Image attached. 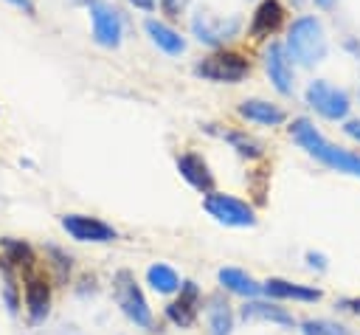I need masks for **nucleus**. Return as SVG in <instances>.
<instances>
[{
    "instance_id": "1",
    "label": "nucleus",
    "mask_w": 360,
    "mask_h": 335,
    "mask_svg": "<svg viewBox=\"0 0 360 335\" xmlns=\"http://www.w3.org/2000/svg\"><path fill=\"white\" fill-rule=\"evenodd\" d=\"M290 135L298 141L301 149H307V152H309L315 160H321L323 166H329V169H335V172H346V175L360 177V155H354V152H349V149H343V146L329 144V141L315 129V124H312L309 118H295V121L290 124Z\"/></svg>"
},
{
    "instance_id": "2",
    "label": "nucleus",
    "mask_w": 360,
    "mask_h": 335,
    "mask_svg": "<svg viewBox=\"0 0 360 335\" xmlns=\"http://www.w3.org/2000/svg\"><path fill=\"white\" fill-rule=\"evenodd\" d=\"M287 53L301 65H315L326 56V37L318 17H298L287 31Z\"/></svg>"
},
{
    "instance_id": "3",
    "label": "nucleus",
    "mask_w": 360,
    "mask_h": 335,
    "mask_svg": "<svg viewBox=\"0 0 360 335\" xmlns=\"http://www.w3.org/2000/svg\"><path fill=\"white\" fill-rule=\"evenodd\" d=\"M194 73L208 79V82L236 84L250 73V62L242 53H233V51H214L211 56H205L202 62L194 65Z\"/></svg>"
},
{
    "instance_id": "4",
    "label": "nucleus",
    "mask_w": 360,
    "mask_h": 335,
    "mask_svg": "<svg viewBox=\"0 0 360 335\" xmlns=\"http://www.w3.org/2000/svg\"><path fill=\"white\" fill-rule=\"evenodd\" d=\"M115 301L129 321H135L138 327H152V310L129 270H118L115 276Z\"/></svg>"
},
{
    "instance_id": "5",
    "label": "nucleus",
    "mask_w": 360,
    "mask_h": 335,
    "mask_svg": "<svg viewBox=\"0 0 360 335\" xmlns=\"http://www.w3.org/2000/svg\"><path fill=\"white\" fill-rule=\"evenodd\" d=\"M202 206H205V211H208L217 222L231 225V228H250V225L256 222L253 208H250L248 203H242V200L231 197V194L211 191V194L205 197V203H202Z\"/></svg>"
},
{
    "instance_id": "6",
    "label": "nucleus",
    "mask_w": 360,
    "mask_h": 335,
    "mask_svg": "<svg viewBox=\"0 0 360 335\" xmlns=\"http://www.w3.org/2000/svg\"><path fill=\"white\" fill-rule=\"evenodd\" d=\"M307 104L321 113L323 118L329 121H338V118H346L349 113V96L343 90H338L335 84H329L326 79H315L309 87H307Z\"/></svg>"
},
{
    "instance_id": "7",
    "label": "nucleus",
    "mask_w": 360,
    "mask_h": 335,
    "mask_svg": "<svg viewBox=\"0 0 360 335\" xmlns=\"http://www.w3.org/2000/svg\"><path fill=\"white\" fill-rule=\"evenodd\" d=\"M191 31H194V37H197L200 42L217 48V45L228 42V39L239 31V17H228V20H225V17H214V14H208V11H197V14L191 17Z\"/></svg>"
},
{
    "instance_id": "8",
    "label": "nucleus",
    "mask_w": 360,
    "mask_h": 335,
    "mask_svg": "<svg viewBox=\"0 0 360 335\" xmlns=\"http://www.w3.org/2000/svg\"><path fill=\"white\" fill-rule=\"evenodd\" d=\"M90 23H93V39L104 48H118L121 45V17L112 6L101 3V0H93L90 3Z\"/></svg>"
},
{
    "instance_id": "9",
    "label": "nucleus",
    "mask_w": 360,
    "mask_h": 335,
    "mask_svg": "<svg viewBox=\"0 0 360 335\" xmlns=\"http://www.w3.org/2000/svg\"><path fill=\"white\" fill-rule=\"evenodd\" d=\"M62 228L79 242H112L118 236L112 225H107L96 217H87V214H65Z\"/></svg>"
},
{
    "instance_id": "10",
    "label": "nucleus",
    "mask_w": 360,
    "mask_h": 335,
    "mask_svg": "<svg viewBox=\"0 0 360 335\" xmlns=\"http://www.w3.org/2000/svg\"><path fill=\"white\" fill-rule=\"evenodd\" d=\"M264 68L278 93L284 96L292 93V65L287 59V48H281L278 42H270V48L264 51Z\"/></svg>"
},
{
    "instance_id": "11",
    "label": "nucleus",
    "mask_w": 360,
    "mask_h": 335,
    "mask_svg": "<svg viewBox=\"0 0 360 335\" xmlns=\"http://www.w3.org/2000/svg\"><path fill=\"white\" fill-rule=\"evenodd\" d=\"M281 23H284V6L278 0H262L250 20V37L267 39L270 34H276L281 28Z\"/></svg>"
},
{
    "instance_id": "12",
    "label": "nucleus",
    "mask_w": 360,
    "mask_h": 335,
    "mask_svg": "<svg viewBox=\"0 0 360 335\" xmlns=\"http://www.w3.org/2000/svg\"><path fill=\"white\" fill-rule=\"evenodd\" d=\"M197 312H200V290L191 282H186L180 298H174L166 307V315L174 327H191L197 321Z\"/></svg>"
},
{
    "instance_id": "13",
    "label": "nucleus",
    "mask_w": 360,
    "mask_h": 335,
    "mask_svg": "<svg viewBox=\"0 0 360 335\" xmlns=\"http://www.w3.org/2000/svg\"><path fill=\"white\" fill-rule=\"evenodd\" d=\"M177 172H180L197 191H211V189H214V175H211L208 163H205L200 155H194V152H186V155L177 158Z\"/></svg>"
},
{
    "instance_id": "14",
    "label": "nucleus",
    "mask_w": 360,
    "mask_h": 335,
    "mask_svg": "<svg viewBox=\"0 0 360 335\" xmlns=\"http://www.w3.org/2000/svg\"><path fill=\"white\" fill-rule=\"evenodd\" d=\"M239 115L253 121V124H264V127H278L284 124V110L270 104V101H262V99H248L239 104Z\"/></svg>"
},
{
    "instance_id": "15",
    "label": "nucleus",
    "mask_w": 360,
    "mask_h": 335,
    "mask_svg": "<svg viewBox=\"0 0 360 335\" xmlns=\"http://www.w3.org/2000/svg\"><path fill=\"white\" fill-rule=\"evenodd\" d=\"M143 28H146L149 39H152L163 53H169V56H180V53L186 51V39H183L174 28H169L166 23H160V20H146Z\"/></svg>"
},
{
    "instance_id": "16",
    "label": "nucleus",
    "mask_w": 360,
    "mask_h": 335,
    "mask_svg": "<svg viewBox=\"0 0 360 335\" xmlns=\"http://www.w3.org/2000/svg\"><path fill=\"white\" fill-rule=\"evenodd\" d=\"M262 290L273 298H295V301H318L321 290L307 287V284H295V282H284V279H267L262 284Z\"/></svg>"
},
{
    "instance_id": "17",
    "label": "nucleus",
    "mask_w": 360,
    "mask_h": 335,
    "mask_svg": "<svg viewBox=\"0 0 360 335\" xmlns=\"http://www.w3.org/2000/svg\"><path fill=\"white\" fill-rule=\"evenodd\" d=\"M48 301H51L48 282H45L42 276L28 279V284H25V304H28V312H31L34 321H39V318L48 312Z\"/></svg>"
},
{
    "instance_id": "18",
    "label": "nucleus",
    "mask_w": 360,
    "mask_h": 335,
    "mask_svg": "<svg viewBox=\"0 0 360 335\" xmlns=\"http://www.w3.org/2000/svg\"><path fill=\"white\" fill-rule=\"evenodd\" d=\"M219 284L231 293H239V296H259L262 293V284H256L245 270L239 267H222L219 270Z\"/></svg>"
},
{
    "instance_id": "19",
    "label": "nucleus",
    "mask_w": 360,
    "mask_h": 335,
    "mask_svg": "<svg viewBox=\"0 0 360 335\" xmlns=\"http://www.w3.org/2000/svg\"><path fill=\"white\" fill-rule=\"evenodd\" d=\"M242 318H245V321L262 318V321H273V324H281V327H292V315H290V312H284V310H281V307H276V304H259V301L245 304Z\"/></svg>"
},
{
    "instance_id": "20",
    "label": "nucleus",
    "mask_w": 360,
    "mask_h": 335,
    "mask_svg": "<svg viewBox=\"0 0 360 335\" xmlns=\"http://www.w3.org/2000/svg\"><path fill=\"white\" fill-rule=\"evenodd\" d=\"M146 282H149L152 290H158V293H174V290L180 287V279H177V273H174L169 265H152V267L146 270Z\"/></svg>"
},
{
    "instance_id": "21",
    "label": "nucleus",
    "mask_w": 360,
    "mask_h": 335,
    "mask_svg": "<svg viewBox=\"0 0 360 335\" xmlns=\"http://www.w3.org/2000/svg\"><path fill=\"white\" fill-rule=\"evenodd\" d=\"M208 321H211V335H228L231 332V310L222 298H211Z\"/></svg>"
},
{
    "instance_id": "22",
    "label": "nucleus",
    "mask_w": 360,
    "mask_h": 335,
    "mask_svg": "<svg viewBox=\"0 0 360 335\" xmlns=\"http://www.w3.org/2000/svg\"><path fill=\"white\" fill-rule=\"evenodd\" d=\"M301 332L304 335H349L346 327L335 324V321H323V318H309L301 324Z\"/></svg>"
},
{
    "instance_id": "23",
    "label": "nucleus",
    "mask_w": 360,
    "mask_h": 335,
    "mask_svg": "<svg viewBox=\"0 0 360 335\" xmlns=\"http://www.w3.org/2000/svg\"><path fill=\"white\" fill-rule=\"evenodd\" d=\"M228 141L239 149V155H248V158H256V155H262V144L256 141V138H250V135H242V132H228Z\"/></svg>"
},
{
    "instance_id": "24",
    "label": "nucleus",
    "mask_w": 360,
    "mask_h": 335,
    "mask_svg": "<svg viewBox=\"0 0 360 335\" xmlns=\"http://www.w3.org/2000/svg\"><path fill=\"white\" fill-rule=\"evenodd\" d=\"M3 248L8 251V256H6V262H20L22 265V259L31 265V251L22 245V242H11V239H6L3 242Z\"/></svg>"
},
{
    "instance_id": "25",
    "label": "nucleus",
    "mask_w": 360,
    "mask_h": 335,
    "mask_svg": "<svg viewBox=\"0 0 360 335\" xmlns=\"http://www.w3.org/2000/svg\"><path fill=\"white\" fill-rule=\"evenodd\" d=\"M186 3H188V0H160V8H163V14H169V17H180V11L186 8Z\"/></svg>"
},
{
    "instance_id": "26",
    "label": "nucleus",
    "mask_w": 360,
    "mask_h": 335,
    "mask_svg": "<svg viewBox=\"0 0 360 335\" xmlns=\"http://www.w3.org/2000/svg\"><path fill=\"white\" fill-rule=\"evenodd\" d=\"M343 132H346L349 138L360 141V118H352V121H346V124H343Z\"/></svg>"
},
{
    "instance_id": "27",
    "label": "nucleus",
    "mask_w": 360,
    "mask_h": 335,
    "mask_svg": "<svg viewBox=\"0 0 360 335\" xmlns=\"http://www.w3.org/2000/svg\"><path fill=\"white\" fill-rule=\"evenodd\" d=\"M127 3H132L141 11H155V6H158V0H127Z\"/></svg>"
},
{
    "instance_id": "28",
    "label": "nucleus",
    "mask_w": 360,
    "mask_h": 335,
    "mask_svg": "<svg viewBox=\"0 0 360 335\" xmlns=\"http://www.w3.org/2000/svg\"><path fill=\"white\" fill-rule=\"evenodd\" d=\"M340 307H343V310H352L354 315H360V296H357V298H343Z\"/></svg>"
},
{
    "instance_id": "29",
    "label": "nucleus",
    "mask_w": 360,
    "mask_h": 335,
    "mask_svg": "<svg viewBox=\"0 0 360 335\" xmlns=\"http://www.w3.org/2000/svg\"><path fill=\"white\" fill-rule=\"evenodd\" d=\"M6 3H11L14 8H20V11H25V14H34V3H31V0H6Z\"/></svg>"
},
{
    "instance_id": "30",
    "label": "nucleus",
    "mask_w": 360,
    "mask_h": 335,
    "mask_svg": "<svg viewBox=\"0 0 360 335\" xmlns=\"http://www.w3.org/2000/svg\"><path fill=\"white\" fill-rule=\"evenodd\" d=\"M315 6H318V8H332L335 0H315Z\"/></svg>"
}]
</instances>
